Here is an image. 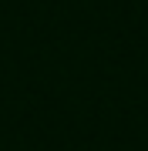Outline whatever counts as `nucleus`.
I'll return each mask as SVG.
<instances>
[]
</instances>
